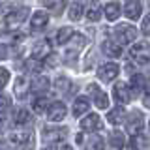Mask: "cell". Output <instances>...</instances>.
Instances as JSON below:
<instances>
[{
  "label": "cell",
  "mask_w": 150,
  "mask_h": 150,
  "mask_svg": "<svg viewBox=\"0 0 150 150\" xmlns=\"http://www.w3.org/2000/svg\"><path fill=\"white\" fill-rule=\"evenodd\" d=\"M101 51L105 53L107 56H120L122 54V45L118 43V41H112V40H105L101 43Z\"/></svg>",
  "instance_id": "16"
},
{
  "label": "cell",
  "mask_w": 150,
  "mask_h": 150,
  "mask_svg": "<svg viewBox=\"0 0 150 150\" xmlns=\"http://www.w3.org/2000/svg\"><path fill=\"white\" fill-rule=\"evenodd\" d=\"M9 144L11 146H17V148H32L34 146V133L28 129H17V131H11L9 133Z\"/></svg>",
  "instance_id": "1"
},
{
  "label": "cell",
  "mask_w": 150,
  "mask_h": 150,
  "mask_svg": "<svg viewBox=\"0 0 150 150\" xmlns=\"http://www.w3.org/2000/svg\"><path fill=\"white\" fill-rule=\"evenodd\" d=\"M32 107H34V112H38V115H41V112H45L47 111V100L43 96H40V98H36L34 103H32Z\"/></svg>",
  "instance_id": "30"
},
{
  "label": "cell",
  "mask_w": 150,
  "mask_h": 150,
  "mask_svg": "<svg viewBox=\"0 0 150 150\" xmlns=\"http://www.w3.org/2000/svg\"><path fill=\"white\" fill-rule=\"evenodd\" d=\"M83 11H84L83 4H79V2H73L71 6H69V13H68V17L71 19V21H79V19L83 17Z\"/></svg>",
  "instance_id": "25"
},
{
  "label": "cell",
  "mask_w": 150,
  "mask_h": 150,
  "mask_svg": "<svg viewBox=\"0 0 150 150\" xmlns=\"http://www.w3.org/2000/svg\"><path fill=\"white\" fill-rule=\"evenodd\" d=\"M71 36H73L71 28H69V26H62L58 32H56V43H58V45H66Z\"/></svg>",
  "instance_id": "24"
},
{
  "label": "cell",
  "mask_w": 150,
  "mask_h": 150,
  "mask_svg": "<svg viewBox=\"0 0 150 150\" xmlns=\"http://www.w3.org/2000/svg\"><path fill=\"white\" fill-rule=\"evenodd\" d=\"M112 96H115V101L120 103V105H126L131 100V88L126 83H116L115 88H112Z\"/></svg>",
  "instance_id": "8"
},
{
  "label": "cell",
  "mask_w": 150,
  "mask_h": 150,
  "mask_svg": "<svg viewBox=\"0 0 150 150\" xmlns=\"http://www.w3.org/2000/svg\"><path fill=\"white\" fill-rule=\"evenodd\" d=\"M148 128H150V120H148Z\"/></svg>",
  "instance_id": "40"
},
{
  "label": "cell",
  "mask_w": 150,
  "mask_h": 150,
  "mask_svg": "<svg viewBox=\"0 0 150 150\" xmlns=\"http://www.w3.org/2000/svg\"><path fill=\"white\" fill-rule=\"evenodd\" d=\"M103 15V8H101V4L98 2V0H94V2L88 6L86 9V19L88 21H92V23H96V21H100Z\"/></svg>",
  "instance_id": "18"
},
{
  "label": "cell",
  "mask_w": 150,
  "mask_h": 150,
  "mask_svg": "<svg viewBox=\"0 0 150 150\" xmlns=\"http://www.w3.org/2000/svg\"><path fill=\"white\" fill-rule=\"evenodd\" d=\"M141 88H144V77L143 75H133V77H131V90L139 92Z\"/></svg>",
  "instance_id": "32"
},
{
  "label": "cell",
  "mask_w": 150,
  "mask_h": 150,
  "mask_svg": "<svg viewBox=\"0 0 150 150\" xmlns=\"http://www.w3.org/2000/svg\"><path fill=\"white\" fill-rule=\"evenodd\" d=\"M45 150H54V148H45Z\"/></svg>",
  "instance_id": "39"
},
{
  "label": "cell",
  "mask_w": 150,
  "mask_h": 150,
  "mask_svg": "<svg viewBox=\"0 0 150 150\" xmlns=\"http://www.w3.org/2000/svg\"><path fill=\"white\" fill-rule=\"evenodd\" d=\"M30 90L41 96L43 92L49 90V79L43 77V75H36V77L32 79V83H30Z\"/></svg>",
  "instance_id": "15"
},
{
  "label": "cell",
  "mask_w": 150,
  "mask_h": 150,
  "mask_svg": "<svg viewBox=\"0 0 150 150\" xmlns=\"http://www.w3.org/2000/svg\"><path fill=\"white\" fill-rule=\"evenodd\" d=\"M60 150H71V146H62Z\"/></svg>",
  "instance_id": "38"
},
{
  "label": "cell",
  "mask_w": 150,
  "mask_h": 150,
  "mask_svg": "<svg viewBox=\"0 0 150 150\" xmlns=\"http://www.w3.org/2000/svg\"><path fill=\"white\" fill-rule=\"evenodd\" d=\"M144 86H146V90L150 92V79H148V83H144Z\"/></svg>",
  "instance_id": "37"
},
{
  "label": "cell",
  "mask_w": 150,
  "mask_h": 150,
  "mask_svg": "<svg viewBox=\"0 0 150 150\" xmlns=\"http://www.w3.org/2000/svg\"><path fill=\"white\" fill-rule=\"evenodd\" d=\"M143 126H144V118L141 112H131L128 116V120H126V129H128L129 135H139L141 131H143Z\"/></svg>",
  "instance_id": "6"
},
{
  "label": "cell",
  "mask_w": 150,
  "mask_h": 150,
  "mask_svg": "<svg viewBox=\"0 0 150 150\" xmlns=\"http://www.w3.org/2000/svg\"><path fill=\"white\" fill-rule=\"evenodd\" d=\"M66 116V105L62 101H54L47 107V118L51 122H60Z\"/></svg>",
  "instance_id": "10"
},
{
  "label": "cell",
  "mask_w": 150,
  "mask_h": 150,
  "mask_svg": "<svg viewBox=\"0 0 150 150\" xmlns=\"http://www.w3.org/2000/svg\"><path fill=\"white\" fill-rule=\"evenodd\" d=\"M88 107H90V101H88V98H77V100L73 101V115H75V116L84 115V112L88 111Z\"/></svg>",
  "instance_id": "21"
},
{
  "label": "cell",
  "mask_w": 150,
  "mask_h": 150,
  "mask_svg": "<svg viewBox=\"0 0 150 150\" xmlns=\"http://www.w3.org/2000/svg\"><path fill=\"white\" fill-rule=\"evenodd\" d=\"M81 128L84 131H90V133H92V131H98L101 128V118L98 115H94V112H92V115H86L81 120Z\"/></svg>",
  "instance_id": "13"
},
{
  "label": "cell",
  "mask_w": 150,
  "mask_h": 150,
  "mask_svg": "<svg viewBox=\"0 0 150 150\" xmlns=\"http://www.w3.org/2000/svg\"><path fill=\"white\" fill-rule=\"evenodd\" d=\"M144 144H146V139H144L143 135H135V137H133V143H131V146L137 148V150H141Z\"/></svg>",
  "instance_id": "35"
},
{
  "label": "cell",
  "mask_w": 150,
  "mask_h": 150,
  "mask_svg": "<svg viewBox=\"0 0 150 150\" xmlns=\"http://www.w3.org/2000/svg\"><path fill=\"white\" fill-rule=\"evenodd\" d=\"M111 144H112V146H116V148L126 146V135L122 133V131H112V135H111Z\"/></svg>",
  "instance_id": "29"
},
{
  "label": "cell",
  "mask_w": 150,
  "mask_h": 150,
  "mask_svg": "<svg viewBox=\"0 0 150 150\" xmlns=\"http://www.w3.org/2000/svg\"><path fill=\"white\" fill-rule=\"evenodd\" d=\"M148 4H150V0H148Z\"/></svg>",
  "instance_id": "41"
},
{
  "label": "cell",
  "mask_w": 150,
  "mask_h": 150,
  "mask_svg": "<svg viewBox=\"0 0 150 150\" xmlns=\"http://www.w3.org/2000/svg\"><path fill=\"white\" fill-rule=\"evenodd\" d=\"M49 25V15H47V11H34V15L30 19V26L32 30H43V28Z\"/></svg>",
  "instance_id": "14"
},
{
  "label": "cell",
  "mask_w": 150,
  "mask_h": 150,
  "mask_svg": "<svg viewBox=\"0 0 150 150\" xmlns=\"http://www.w3.org/2000/svg\"><path fill=\"white\" fill-rule=\"evenodd\" d=\"M15 124H19V126H26V124H30L32 122V115H30V111H26V109H17L15 111Z\"/></svg>",
  "instance_id": "22"
},
{
  "label": "cell",
  "mask_w": 150,
  "mask_h": 150,
  "mask_svg": "<svg viewBox=\"0 0 150 150\" xmlns=\"http://www.w3.org/2000/svg\"><path fill=\"white\" fill-rule=\"evenodd\" d=\"M9 56V49H8V45H2L0 43V60H6Z\"/></svg>",
  "instance_id": "36"
},
{
  "label": "cell",
  "mask_w": 150,
  "mask_h": 150,
  "mask_svg": "<svg viewBox=\"0 0 150 150\" xmlns=\"http://www.w3.org/2000/svg\"><path fill=\"white\" fill-rule=\"evenodd\" d=\"M118 71H120L118 64L107 62V64H103V66L98 68V77H100L101 83H111V81H115V79L118 77Z\"/></svg>",
  "instance_id": "4"
},
{
  "label": "cell",
  "mask_w": 150,
  "mask_h": 150,
  "mask_svg": "<svg viewBox=\"0 0 150 150\" xmlns=\"http://www.w3.org/2000/svg\"><path fill=\"white\" fill-rule=\"evenodd\" d=\"M107 120H109L112 126L122 124V122H124V109H122V107H116V109L109 111L107 112Z\"/></svg>",
  "instance_id": "23"
},
{
  "label": "cell",
  "mask_w": 150,
  "mask_h": 150,
  "mask_svg": "<svg viewBox=\"0 0 150 150\" xmlns=\"http://www.w3.org/2000/svg\"><path fill=\"white\" fill-rule=\"evenodd\" d=\"M28 90H30V83H28L26 77H17L15 84H13V92H15L17 100H25L28 96Z\"/></svg>",
  "instance_id": "12"
},
{
  "label": "cell",
  "mask_w": 150,
  "mask_h": 150,
  "mask_svg": "<svg viewBox=\"0 0 150 150\" xmlns=\"http://www.w3.org/2000/svg\"><path fill=\"white\" fill-rule=\"evenodd\" d=\"M54 86H56V90L62 92V94H69V90H71V83H69L68 77H58L54 81Z\"/></svg>",
  "instance_id": "27"
},
{
  "label": "cell",
  "mask_w": 150,
  "mask_h": 150,
  "mask_svg": "<svg viewBox=\"0 0 150 150\" xmlns=\"http://www.w3.org/2000/svg\"><path fill=\"white\" fill-rule=\"evenodd\" d=\"M68 43H69V49H73V51H79L81 47L86 43V40H84V36H81V34H75L73 32V36L68 40Z\"/></svg>",
  "instance_id": "28"
},
{
  "label": "cell",
  "mask_w": 150,
  "mask_h": 150,
  "mask_svg": "<svg viewBox=\"0 0 150 150\" xmlns=\"http://www.w3.org/2000/svg\"><path fill=\"white\" fill-rule=\"evenodd\" d=\"M129 54L133 60H137V64H146L150 60V45L146 41H137L129 49Z\"/></svg>",
  "instance_id": "3"
},
{
  "label": "cell",
  "mask_w": 150,
  "mask_h": 150,
  "mask_svg": "<svg viewBox=\"0 0 150 150\" xmlns=\"http://www.w3.org/2000/svg\"><path fill=\"white\" fill-rule=\"evenodd\" d=\"M84 146H86V150H103V139L100 135H92V137H88Z\"/></svg>",
  "instance_id": "26"
},
{
  "label": "cell",
  "mask_w": 150,
  "mask_h": 150,
  "mask_svg": "<svg viewBox=\"0 0 150 150\" xmlns=\"http://www.w3.org/2000/svg\"><path fill=\"white\" fill-rule=\"evenodd\" d=\"M8 81H9V71L6 68H0V90L8 84Z\"/></svg>",
  "instance_id": "34"
},
{
  "label": "cell",
  "mask_w": 150,
  "mask_h": 150,
  "mask_svg": "<svg viewBox=\"0 0 150 150\" xmlns=\"http://www.w3.org/2000/svg\"><path fill=\"white\" fill-rule=\"evenodd\" d=\"M88 92H90V96L94 98L96 107H100V109H107V107H109V98H107V94L103 92L98 84H88Z\"/></svg>",
  "instance_id": "9"
},
{
  "label": "cell",
  "mask_w": 150,
  "mask_h": 150,
  "mask_svg": "<svg viewBox=\"0 0 150 150\" xmlns=\"http://www.w3.org/2000/svg\"><path fill=\"white\" fill-rule=\"evenodd\" d=\"M47 54H51V43L49 40H41L32 47V58L36 60H43Z\"/></svg>",
  "instance_id": "11"
},
{
  "label": "cell",
  "mask_w": 150,
  "mask_h": 150,
  "mask_svg": "<svg viewBox=\"0 0 150 150\" xmlns=\"http://www.w3.org/2000/svg\"><path fill=\"white\" fill-rule=\"evenodd\" d=\"M141 32L144 36H150V13L143 17V23H141Z\"/></svg>",
  "instance_id": "33"
},
{
  "label": "cell",
  "mask_w": 150,
  "mask_h": 150,
  "mask_svg": "<svg viewBox=\"0 0 150 150\" xmlns=\"http://www.w3.org/2000/svg\"><path fill=\"white\" fill-rule=\"evenodd\" d=\"M41 4L49 9V11H53V13H62L64 11V8H66V4H68V0H41Z\"/></svg>",
  "instance_id": "19"
},
{
  "label": "cell",
  "mask_w": 150,
  "mask_h": 150,
  "mask_svg": "<svg viewBox=\"0 0 150 150\" xmlns=\"http://www.w3.org/2000/svg\"><path fill=\"white\" fill-rule=\"evenodd\" d=\"M66 135V129H45L43 131V139L47 143H58V141H62Z\"/></svg>",
  "instance_id": "20"
},
{
  "label": "cell",
  "mask_w": 150,
  "mask_h": 150,
  "mask_svg": "<svg viewBox=\"0 0 150 150\" xmlns=\"http://www.w3.org/2000/svg\"><path fill=\"white\" fill-rule=\"evenodd\" d=\"M28 8H19V9H11L6 15V26L8 28H17L23 21L28 17Z\"/></svg>",
  "instance_id": "7"
},
{
  "label": "cell",
  "mask_w": 150,
  "mask_h": 150,
  "mask_svg": "<svg viewBox=\"0 0 150 150\" xmlns=\"http://www.w3.org/2000/svg\"><path fill=\"white\" fill-rule=\"evenodd\" d=\"M115 38L120 45H128L131 41H135L137 38V28L131 25H118L115 28Z\"/></svg>",
  "instance_id": "2"
},
{
  "label": "cell",
  "mask_w": 150,
  "mask_h": 150,
  "mask_svg": "<svg viewBox=\"0 0 150 150\" xmlns=\"http://www.w3.org/2000/svg\"><path fill=\"white\" fill-rule=\"evenodd\" d=\"M122 13L129 21H137L143 15V2H139V0H126L124 6H122Z\"/></svg>",
  "instance_id": "5"
},
{
  "label": "cell",
  "mask_w": 150,
  "mask_h": 150,
  "mask_svg": "<svg viewBox=\"0 0 150 150\" xmlns=\"http://www.w3.org/2000/svg\"><path fill=\"white\" fill-rule=\"evenodd\" d=\"M122 13V6L118 2H109L105 8H103V15L107 17V21H116Z\"/></svg>",
  "instance_id": "17"
},
{
  "label": "cell",
  "mask_w": 150,
  "mask_h": 150,
  "mask_svg": "<svg viewBox=\"0 0 150 150\" xmlns=\"http://www.w3.org/2000/svg\"><path fill=\"white\" fill-rule=\"evenodd\" d=\"M9 107H11L9 96H6L4 92H0V115H6V112L9 111Z\"/></svg>",
  "instance_id": "31"
}]
</instances>
